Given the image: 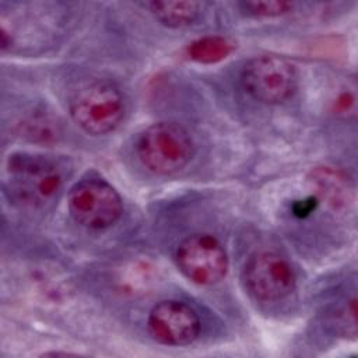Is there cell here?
I'll use <instances>...</instances> for the list:
<instances>
[{
    "label": "cell",
    "instance_id": "obj_1",
    "mask_svg": "<svg viewBox=\"0 0 358 358\" xmlns=\"http://www.w3.org/2000/svg\"><path fill=\"white\" fill-rule=\"evenodd\" d=\"M6 186L10 196L29 207H43L60 192L63 178L48 158L32 154H14L7 162Z\"/></svg>",
    "mask_w": 358,
    "mask_h": 358
},
{
    "label": "cell",
    "instance_id": "obj_2",
    "mask_svg": "<svg viewBox=\"0 0 358 358\" xmlns=\"http://www.w3.org/2000/svg\"><path fill=\"white\" fill-rule=\"evenodd\" d=\"M136 152L150 172L171 175L189 164L194 147L183 126L173 122H158L138 136Z\"/></svg>",
    "mask_w": 358,
    "mask_h": 358
},
{
    "label": "cell",
    "instance_id": "obj_3",
    "mask_svg": "<svg viewBox=\"0 0 358 358\" xmlns=\"http://www.w3.org/2000/svg\"><path fill=\"white\" fill-rule=\"evenodd\" d=\"M69 109L74 123L85 133L102 136L119 126L124 115V102L112 84L90 81L71 94Z\"/></svg>",
    "mask_w": 358,
    "mask_h": 358
},
{
    "label": "cell",
    "instance_id": "obj_4",
    "mask_svg": "<svg viewBox=\"0 0 358 358\" xmlns=\"http://www.w3.org/2000/svg\"><path fill=\"white\" fill-rule=\"evenodd\" d=\"M69 211L81 227L99 231L112 227L120 218L123 204L112 185L103 179L90 178L71 187Z\"/></svg>",
    "mask_w": 358,
    "mask_h": 358
},
{
    "label": "cell",
    "instance_id": "obj_5",
    "mask_svg": "<svg viewBox=\"0 0 358 358\" xmlns=\"http://www.w3.org/2000/svg\"><path fill=\"white\" fill-rule=\"evenodd\" d=\"M243 90L263 103H280L296 90L298 76L292 63L278 56H257L242 69Z\"/></svg>",
    "mask_w": 358,
    "mask_h": 358
},
{
    "label": "cell",
    "instance_id": "obj_6",
    "mask_svg": "<svg viewBox=\"0 0 358 358\" xmlns=\"http://www.w3.org/2000/svg\"><path fill=\"white\" fill-rule=\"evenodd\" d=\"M176 264L193 282L211 285L225 277L228 256L217 238L207 234H194L179 243Z\"/></svg>",
    "mask_w": 358,
    "mask_h": 358
},
{
    "label": "cell",
    "instance_id": "obj_7",
    "mask_svg": "<svg viewBox=\"0 0 358 358\" xmlns=\"http://www.w3.org/2000/svg\"><path fill=\"white\" fill-rule=\"evenodd\" d=\"M243 280L249 294L264 302L280 301L295 287L291 264L275 252L255 253L245 266Z\"/></svg>",
    "mask_w": 358,
    "mask_h": 358
},
{
    "label": "cell",
    "instance_id": "obj_8",
    "mask_svg": "<svg viewBox=\"0 0 358 358\" xmlns=\"http://www.w3.org/2000/svg\"><path fill=\"white\" fill-rule=\"evenodd\" d=\"M147 326L151 337L164 345L183 347L200 334L201 323L196 310L176 299L158 302L150 310Z\"/></svg>",
    "mask_w": 358,
    "mask_h": 358
},
{
    "label": "cell",
    "instance_id": "obj_9",
    "mask_svg": "<svg viewBox=\"0 0 358 358\" xmlns=\"http://www.w3.org/2000/svg\"><path fill=\"white\" fill-rule=\"evenodd\" d=\"M143 6L157 21L169 28L187 27L200 14V4L197 1H147Z\"/></svg>",
    "mask_w": 358,
    "mask_h": 358
},
{
    "label": "cell",
    "instance_id": "obj_10",
    "mask_svg": "<svg viewBox=\"0 0 358 358\" xmlns=\"http://www.w3.org/2000/svg\"><path fill=\"white\" fill-rule=\"evenodd\" d=\"M312 185L320 199H324L330 206L341 207L350 201V186L345 178L337 171L329 168H319L312 172Z\"/></svg>",
    "mask_w": 358,
    "mask_h": 358
},
{
    "label": "cell",
    "instance_id": "obj_11",
    "mask_svg": "<svg viewBox=\"0 0 358 358\" xmlns=\"http://www.w3.org/2000/svg\"><path fill=\"white\" fill-rule=\"evenodd\" d=\"M232 52V43L218 35L203 36L187 46V56L203 64H213L224 60Z\"/></svg>",
    "mask_w": 358,
    "mask_h": 358
},
{
    "label": "cell",
    "instance_id": "obj_12",
    "mask_svg": "<svg viewBox=\"0 0 358 358\" xmlns=\"http://www.w3.org/2000/svg\"><path fill=\"white\" fill-rule=\"evenodd\" d=\"M242 11L253 17H278L292 10V4L288 1L277 0H252L239 4Z\"/></svg>",
    "mask_w": 358,
    "mask_h": 358
},
{
    "label": "cell",
    "instance_id": "obj_13",
    "mask_svg": "<svg viewBox=\"0 0 358 358\" xmlns=\"http://www.w3.org/2000/svg\"><path fill=\"white\" fill-rule=\"evenodd\" d=\"M316 204H317V201L313 197H309V199H305V200H299V201H296L294 204V213L296 215H299V217H305V215L310 214L315 210Z\"/></svg>",
    "mask_w": 358,
    "mask_h": 358
},
{
    "label": "cell",
    "instance_id": "obj_14",
    "mask_svg": "<svg viewBox=\"0 0 358 358\" xmlns=\"http://www.w3.org/2000/svg\"><path fill=\"white\" fill-rule=\"evenodd\" d=\"M352 102H354V98L351 94H343L337 101V108L345 110L352 105Z\"/></svg>",
    "mask_w": 358,
    "mask_h": 358
}]
</instances>
